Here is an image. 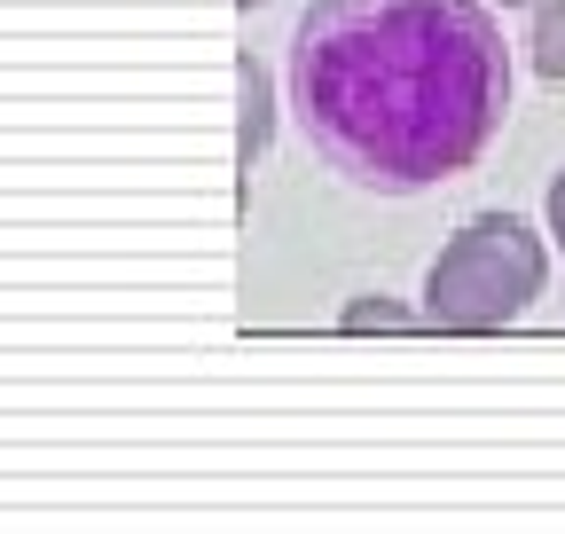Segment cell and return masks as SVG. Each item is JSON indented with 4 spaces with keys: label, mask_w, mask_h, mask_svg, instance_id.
I'll list each match as a JSON object with an SVG mask.
<instances>
[{
    "label": "cell",
    "mask_w": 565,
    "mask_h": 534,
    "mask_svg": "<svg viewBox=\"0 0 565 534\" xmlns=\"http://www.w3.org/2000/svg\"><path fill=\"white\" fill-rule=\"evenodd\" d=\"M526 55H534V72H542V79H565V0H534Z\"/></svg>",
    "instance_id": "cell-4"
},
{
    "label": "cell",
    "mask_w": 565,
    "mask_h": 534,
    "mask_svg": "<svg viewBox=\"0 0 565 534\" xmlns=\"http://www.w3.org/2000/svg\"><path fill=\"white\" fill-rule=\"evenodd\" d=\"M267 142H275V79H267V63L244 47L236 55V165H244V181L267 158Z\"/></svg>",
    "instance_id": "cell-3"
},
{
    "label": "cell",
    "mask_w": 565,
    "mask_h": 534,
    "mask_svg": "<svg viewBox=\"0 0 565 534\" xmlns=\"http://www.w3.org/2000/svg\"><path fill=\"white\" fill-rule=\"evenodd\" d=\"M291 110L338 181L424 196L511 118L503 24L487 0H315L291 24Z\"/></svg>",
    "instance_id": "cell-1"
},
{
    "label": "cell",
    "mask_w": 565,
    "mask_h": 534,
    "mask_svg": "<svg viewBox=\"0 0 565 534\" xmlns=\"http://www.w3.org/2000/svg\"><path fill=\"white\" fill-rule=\"evenodd\" d=\"M416 314L401 307V299H345V314H338V330H353V339H362V330H408Z\"/></svg>",
    "instance_id": "cell-5"
},
{
    "label": "cell",
    "mask_w": 565,
    "mask_h": 534,
    "mask_svg": "<svg viewBox=\"0 0 565 534\" xmlns=\"http://www.w3.org/2000/svg\"><path fill=\"white\" fill-rule=\"evenodd\" d=\"M542 213H550V244H565V165H557V181H550V205H542Z\"/></svg>",
    "instance_id": "cell-6"
},
{
    "label": "cell",
    "mask_w": 565,
    "mask_h": 534,
    "mask_svg": "<svg viewBox=\"0 0 565 534\" xmlns=\"http://www.w3.org/2000/svg\"><path fill=\"white\" fill-rule=\"evenodd\" d=\"M550 244L519 213H471L424 276V322L440 330H503L542 299Z\"/></svg>",
    "instance_id": "cell-2"
},
{
    "label": "cell",
    "mask_w": 565,
    "mask_h": 534,
    "mask_svg": "<svg viewBox=\"0 0 565 534\" xmlns=\"http://www.w3.org/2000/svg\"><path fill=\"white\" fill-rule=\"evenodd\" d=\"M236 9H259V0H236Z\"/></svg>",
    "instance_id": "cell-8"
},
{
    "label": "cell",
    "mask_w": 565,
    "mask_h": 534,
    "mask_svg": "<svg viewBox=\"0 0 565 534\" xmlns=\"http://www.w3.org/2000/svg\"><path fill=\"white\" fill-rule=\"evenodd\" d=\"M494 9H534V0H494Z\"/></svg>",
    "instance_id": "cell-7"
}]
</instances>
